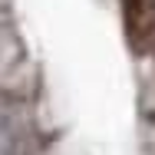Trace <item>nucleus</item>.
Segmentation results:
<instances>
[{"instance_id":"f257e3e1","label":"nucleus","mask_w":155,"mask_h":155,"mask_svg":"<svg viewBox=\"0 0 155 155\" xmlns=\"http://www.w3.org/2000/svg\"><path fill=\"white\" fill-rule=\"evenodd\" d=\"M125 30L135 46L155 36V0H125Z\"/></svg>"}]
</instances>
